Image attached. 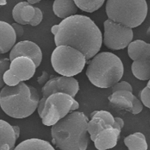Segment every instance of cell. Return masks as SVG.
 Here are the masks:
<instances>
[{
  "mask_svg": "<svg viewBox=\"0 0 150 150\" xmlns=\"http://www.w3.org/2000/svg\"><path fill=\"white\" fill-rule=\"evenodd\" d=\"M56 46H71L86 56L87 60L99 52L103 43V34L96 23L88 16L75 14L63 19L50 29Z\"/></svg>",
  "mask_w": 150,
  "mask_h": 150,
  "instance_id": "1",
  "label": "cell"
},
{
  "mask_svg": "<svg viewBox=\"0 0 150 150\" xmlns=\"http://www.w3.org/2000/svg\"><path fill=\"white\" fill-rule=\"evenodd\" d=\"M88 118L81 111H73L51 127L52 142L62 150H85L90 136L87 125Z\"/></svg>",
  "mask_w": 150,
  "mask_h": 150,
  "instance_id": "2",
  "label": "cell"
},
{
  "mask_svg": "<svg viewBox=\"0 0 150 150\" xmlns=\"http://www.w3.org/2000/svg\"><path fill=\"white\" fill-rule=\"evenodd\" d=\"M40 98L36 88L25 81L12 87L4 86L0 91V107L11 118H26L37 110Z\"/></svg>",
  "mask_w": 150,
  "mask_h": 150,
  "instance_id": "3",
  "label": "cell"
},
{
  "mask_svg": "<svg viewBox=\"0 0 150 150\" xmlns=\"http://www.w3.org/2000/svg\"><path fill=\"white\" fill-rule=\"evenodd\" d=\"M124 71L123 63L118 56L112 52H101L91 58L86 75L94 86L108 88L122 79Z\"/></svg>",
  "mask_w": 150,
  "mask_h": 150,
  "instance_id": "4",
  "label": "cell"
},
{
  "mask_svg": "<svg viewBox=\"0 0 150 150\" xmlns=\"http://www.w3.org/2000/svg\"><path fill=\"white\" fill-rule=\"evenodd\" d=\"M146 0H107L108 19L132 29L140 26L148 14Z\"/></svg>",
  "mask_w": 150,
  "mask_h": 150,
  "instance_id": "5",
  "label": "cell"
},
{
  "mask_svg": "<svg viewBox=\"0 0 150 150\" xmlns=\"http://www.w3.org/2000/svg\"><path fill=\"white\" fill-rule=\"evenodd\" d=\"M79 108V103L74 97L64 93H55L40 99L37 110L42 124L52 127Z\"/></svg>",
  "mask_w": 150,
  "mask_h": 150,
  "instance_id": "6",
  "label": "cell"
},
{
  "mask_svg": "<svg viewBox=\"0 0 150 150\" xmlns=\"http://www.w3.org/2000/svg\"><path fill=\"white\" fill-rule=\"evenodd\" d=\"M87 60L79 50L64 45L56 46L50 56L53 70L61 76L74 77L84 69Z\"/></svg>",
  "mask_w": 150,
  "mask_h": 150,
  "instance_id": "7",
  "label": "cell"
},
{
  "mask_svg": "<svg viewBox=\"0 0 150 150\" xmlns=\"http://www.w3.org/2000/svg\"><path fill=\"white\" fill-rule=\"evenodd\" d=\"M103 43L109 49L118 50L127 47L133 39L132 29L107 19L103 23Z\"/></svg>",
  "mask_w": 150,
  "mask_h": 150,
  "instance_id": "8",
  "label": "cell"
},
{
  "mask_svg": "<svg viewBox=\"0 0 150 150\" xmlns=\"http://www.w3.org/2000/svg\"><path fill=\"white\" fill-rule=\"evenodd\" d=\"M124 125V121L121 118L115 117L106 110H96L90 114L87 129L90 138L93 141L97 134L105 128L113 126L121 129Z\"/></svg>",
  "mask_w": 150,
  "mask_h": 150,
  "instance_id": "9",
  "label": "cell"
},
{
  "mask_svg": "<svg viewBox=\"0 0 150 150\" xmlns=\"http://www.w3.org/2000/svg\"><path fill=\"white\" fill-rule=\"evenodd\" d=\"M79 83L74 77L60 76L50 78L42 86L41 92L45 99L49 95L55 93H64L74 97L79 90Z\"/></svg>",
  "mask_w": 150,
  "mask_h": 150,
  "instance_id": "10",
  "label": "cell"
},
{
  "mask_svg": "<svg viewBox=\"0 0 150 150\" xmlns=\"http://www.w3.org/2000/svg\"><path fill=\"white\" fill-rule=\"evenodd\" d=\"M110 103L121 109L125 110L134 115L139 114L143 109V104L132 91L118 90L113 91L108 96Z\"/></svg>",
  "mask_w": 150,
  "mask_h": 150,
  "instance_id": "11",
  "label": "cell"
},
{
  "mask_svg": "<svg viewBox=\"0 0 150 150\" xmlns=\"http://www.w3.org/2000/svg\"><path fill=\"white\" fill-rule=\"evenodd\" d=\"M21 56H26L32 59L37 67L40 65L43 59L42 51L39 46L35 42L29 40L16 42L9 51V60Z\"/></svg>",
  "mask_w": 150,
  "mask_h": 150,
  "instance_id": "12",
  "label": "cell"
},
{
  "mask_svg": "<svg viewBox=\"0 0 150 150\" xmlns=\"http://www.w3.org/2000/svg\"><path fill=\"white\" fill-rule=\"evenodd\" d=\"M36 68L37 66L32 59L21 56L10 60L8 69L21 82H23L33 77Z\"/></svg>",
  "mask_w": 150,
  "mask_h": 150,
  "instance_id": "13",
  "label": "cell"
},
{
  "mask_svg": "<svg viewBox=\"0 0 150 150\" xmlns=\"http://www.w3.org/2000/svg\"><path fill=\"white\" fill-rule=\"evenodd\" d=\"M121 131V129L113 126L103 129L97 134L93 141L95 148L104 150L115 147L120 138Z\"/></svg>",
  "mask_w": 150,
  "mask_h": 150,
  "instance_id": "14",
  "label": "cell"
},
{
  "mask_svg": "<svg viewBox=\"0 0 150 150\" xmlns=\"http://www.w3.org/2000/svg\"><path fill=\"white\" fill-rule=\"evenodd\" d=\"M18 138L14 125L0 119V150L14 149Z\"/></svg>",
  "mask_w": 150,
  "mask_h": 150,
  "instance_id": "15",
  "label": "cell"
},
{
  "mask_svg": "<svg viewBox=\"0 0 150 150\" xmlns=\"http://www.w3.org/2000/svg\"><path fill=\"white\" fill-rule=\"evenodd\" d=\"M16 39L17 36L12 25L0 21V54L9 52L16 43Z\"/></svg>",
  "mask_w": 150,
  "mask_h": 150,
  "instance_id": "16",
  "label": "cell"
},
{
  "mask_svg": "<svg viewBox=\"0 0 150 150\" xmlns=\"http://www.w3.org/2000/svg\"><path fill=\"white\" fill-rule=\"evenodd\" d=\"M35 12V7L27 1L17 3L13 8L12 16L15 22L23 25L29 24Z\"/></svg>",
  "mask_w": 150,
  "mask_h": 150,
  "instance_id": "17",
  "label": "cell"
},
{
  "mask_svg": "<svg viewBox=\"0 0 150 150\" xmlns=\"http://www.w3.org/2000/svg\"><path fill=\"white\" fill-rule=\"evenodd\" d=\"M127 53L132 61L142 60L150 62V43L141 39L132 40L127 46Z\"/></svg>",
  "mask_w": 150,
  "mask_h": 150,
  "instance_id": "18",
  "label": "cell"
},
{
  "mask_svg": "<svg viewBox=\"0 0 150 150\" xmlns=\"http://www.w3.org/2000/svg\"><path fill=\"white\" fill-rule=\"evenodd\" d=\"M77 9L74 0H54L52 5L54 14L62 19L76 14Z\"/></svg>",
  "mask_w": 150,
  "mask_h": 150,
  "instance_id": "19",
  "label": "cell"
},
{
  "mask_svg": "<svg viewBox=\"0 0 150 150\" xmlns=\"http://www.w3.org/2000/svg\"><path fill=\"white\" fill-rule=\"evenodd\" d=\"M55 148L49 142L36 138L26 139L16 145L14 149L28 150H54Z\"/></svg>",
  "mask_w": 150,
  "mask_h": 150,
  "instance_id": "20",
  "label": "cell"
},
{
  "mask_svg": "<svg viewBox=\"0 0 150 150\" xmlns=\"http://www.w3.org/2000/svg\"><path fill=\"white\" fill-rule=\"evenodd\" d=\"M124 143L129 150H146L148 148L145 135L139 131L127 135L124 139Z\"/></svg>",
  "mask_w": 150,
  "mask_h": 150,
  "instance_id": "21",
  "label": "cell"
},
{
  "mask_svg": "<svg viewBox=\"0 0 150 150\" xmlns=\"http://www.w3.org/2000/svg\"><path fill=\"white\" fill-rule=\"evenodd\" d=\"M131 68L132 74L137 79L146 81L150 79V62L142 60H133Z\"/></svg>",
  "mask_w": 150,
  "mask_h": 150,
  "instance_id": "22",
  "label": "cell"
},
{
  "mask_svg": "<svg viewBox=\"0 0 150 150\" xmlns=\"http://www.w3.org/2000/svg\"><path fill=\"white\" fill-rule=\"evenodd\" d=\"M105 0H74L78 9L87 13H93L98 10Z\"/></svg>",
  "mask_w": 150,
  "mask_h": 150,
  "instance_id": "23",
  "label": "cell"
},
{
  "mask_svg": "<svg viewBox=\"0 0 150 150\" xmlns=\"http://www.w3.org/2000/svg\"><path fill=\"white\" fill-rule=\"evenodd\" d=\"M3 81L5 86L12 87L16 86L21 81L12 73V72L8 69L4 74Z\"/></svg>",
  "mask_w": 150,
  "mask_h": 150,
  "instance_id": "24",
  "label": "cell"
},
{
  "mask_svg": "<svg viewBox=\"0 0 150 150\" xmlns=\"http://www.w3.org/2000/svg\"><path fill=\"white\" fill-rule=\"evenodd\" d=\"M10 60L9 58H3L0 59V89H1L5 84L3 81V76L5 71L9 68Z\"/></svg>",
  "mask_w": 150,
  "mask_h": 150,
  "instance_id": "25",
  "label": "cell"
},
{
  "mask_svg": "<svg viewBox=\"0 0 150 150\" xmlns=\"http://www.w3.org/2000/svg\"><path fill=\"white\" fill-rule=\"evenodd\" d=\"M139 100L143 105L147 108L150 107V89L145 87L139 93Z\"/></svg>",
  "mask_w": 150,
  "mask_h": 150,
  "instance_id": "26",
  "label": "cell"
},
{
  "mask_svg": "<svg viewBox=\"0 0 150 150\" xmlns=\"http://www.w3.org/2000/svg\"><path fill=\"white\" fill-rule=\"evenodd\" d=\"M112 92L118 90H128L132 91V87L130 83L126 81H119L112 87Z\"/></svg>",
  "mask_w": 150,
  "mask_h": 150,
  "instance_id": "27",
  "label": "cell"
},
{
  "mask_svg": "<svg viewBox=\"0 0 150 150\" xmlns=\"http://www.w3.org/2000/svg\"><path fill=\"white\" fill-rule=\"evenodd\" d=\"M43 18V14L42 11L38 8L35 7V12L32 19L30 21L29 25L32 26H36L39 25L42 21Z\"/></svg>",
  "mask_w": 150,
  "mask_h": 150,
  "instance_id": "28",
  "label": "cell"
},
{
  "mask_svg": "<svg viewBox=\"0 0 150 150\" xmlns=\"http://www.w3.org/2000/svg\"><path fill=\"white\" fill-rule=\"evenodd\" d=\"M15 32V34L18 37H21L23 33H24V29L23 27V25L17 23V22H14L11 24Z\"/></svg>",
  "mask_w": 150,
  "mask_h": 150,
  "instance_id": "29",
  "label": "cell"
},
{
  "mask_svg": "<svg viewBox=\"0 0 150 150\" xmlns=\"http://www.w3.org/2000/svg\"><path fill=\"white\" fill-rule=\"evenodd\" d=\"M50 79V76L49 73L46 71H43L41 74L38 77L37 82L40 86H43Z\"/></svg>",
  "mask_w": 150,
  "mask_h": 150,
  "instance_id": "30",
  "label": "cell"
},
{
  "mask_svg": "<svg viewBox=\"0 0 150 150\" xmlns=\"http://www.w3.org/2000/svg\"><path fill=\"white\" fill-rule=\"evenodd\" d=\"M41 0H26V1L31 4V5H34V4H38L39 2H40Z\"/></svg>",
  "mask_w": 150,
  "mask_h": 150,
  "instance_id": "31",
  "label": "cell"
},
{
  "mask_svg": "<svg viewBox=\"0 0 150 150\" xmlns=\"http://www.w3.org/2000/svg\"><path fill=\"white\" fill-rule=\"evenodd\" d=\"M7 4V0H0V6L6 5Z\"/></svg>",
  "mask_w": 150,
  "mask_h": 150,
  "instance_id": "32",
  "label": "cell"
},
{
  "mask_svg": "<svg viewBox=\"0 0 150 150\" xmlns=\"http://www.w3.org/2000/svg\"><path fill=\"white\" fill-rule=\"evenodd\" d=\"M146 35H148V36H150V26L148 27V28L147 29V30H146Z\"/></svg>",
  "mask_w": 150,
  "mask_h": 150,
  "instance_id": "33",
  "label": "cell"
},
{
  "mask_svg": "<svg viewBox=\"0 0 150 150\" xmlns=\"http://www.w3.org/2000/svg\"><path fill=\"white\" fill-rule=\"evenodd\" d=\"M146 87H147L149 89H150V79L148 80V82H147Z\"/></svg>",
  "mask_w": 150,
  "mask_h": 150,
  "instance_id": "34",
  "label": "cell"
},
{
  "mask_svg": "<svg viewBox=\"0 0 150 150\" xmlns=\"http://www.w3.org/2000/svg\"><path fill=\"white\" fill-rule=\"evenodd\" d=\"M149 110H150V107H149Z\"/></svg>",
  "mask_w": 150,
  "mask_h": 150,
  "instance_id": "35",
  "label": "cell"
},
{
  "mask_svg": "<svg viewBox=\"0 0 150 150\" xmlns=\"http://www.w3.org/2000/svg\"><path fill=\"white\" fill-rule=\"evenodd\" d=\"M149 123H150V122H149Z\"/></svg>",
  "mask_w": 150,
  "mask_h": 150,
  "instance_id": "36",
  "label": "cell"
}]
</instances>
